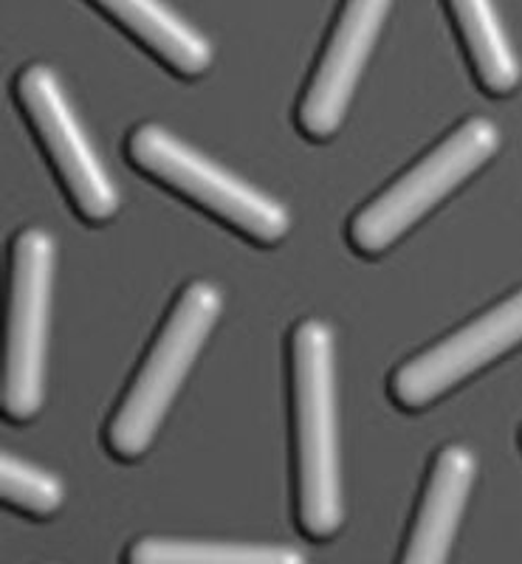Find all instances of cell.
<instances>
[{"instance_id": "6da1fadb", "label": "cell", "mask_w": 522, "mask_h": 564, "mask_svg": "<svg viewBox=\"0 0 522 564\" xmlns=\"http://www.w3.org/2000/svg\"><path fill=\"white\" fill-rule=\"evenodd\" d=\"M334 350V330L323 319H303L291 334L297 522L311 539L336 536L345 522Z\"/></svg>"}, {"instance_id": "7a4b0ae2", "label": "cell", "mask_w": 522, "mask_h": 564, "mask_svg": "<svg viewBox=\"0 0 522 564\" xmlns=\"http://www.w3.org/2000/svg\"><path fill=\"white\" fill-rule=\"evenodd\" d=\"M224 311V294L207 280L189 282L155 336L148 359L130 381L108 423V449L119 460H139L155 441L189 367L207 345Z\"/></svg>"}, {"instance_id": "3957f363", "label": "cell", "mask_w": 522, "mask_h": 564, "mask_svg": "<svg viewBox=\"0 0 522 564\" xmlns=\"http://www.w3.org/2000/svg\"><path fill=\"white\" fill-rule=\"evenodd\" d=\"M128 155L150 178L167 184L254 243L274 246L289 235L291 212L280 200L215 164L162 124L135 128L128 139Z\"/></svg>"}, {"instance_id": "277c9868", "label": "cell", "mask_w": 522, "mask_h": 564, "mask_svg": "<svg viewBox=\"0 0 522 564\" xmlns=\"http://www.w3.org/2000/svg\"><path fill=\"white\" fill-rule=\"evenodd\" d=\"M497 148L500 130L491 119H466L350 220V246L365 257L388 251L426 212L478 173Z\"/></svg>"}, {"instance_id": "5b68a950", "label": "cell", "mask_w": 522, "mask_h": 564, "mask_svg": "<svg viewBox=\"0 0 522 564\" xmlns=\"http://www.w3.org/2000/svg\"><path fill=\"white\" fill-rule=\"evenodd\" d=\"M54 260L57 246L48 231L32 226L14 238L3 365V412L9 421H32L43 406Z\"/></svg>"}, {"instance_id": "8992f818", "label": "cell", "mask_w": 522, "mask_h": 564, "mask_svg": "<svg viewBox=\"0 0 522 564\" xmlns=\"http://www.w3.org/2000/svg\"><path fill=\"white\" fill-rule=\"evenodd\" d=\"M14 94L40 144L52 159L65 193L77 206L79 218L90 224H105L113 218L119 212V189L105 173L102 161L65 97L57 74L43 63L29 65L18 77Z\"/></svg>"}, {"instance_id": "52a82bcc", "label": "cell", "mask_w": 522, "mask_h": 564, "mask_svg": "<svg viewBox=\"0 0 522 564\" xmlns=\"http://www.w3.org/2000/svg\"><path fill=\"white\" fill-rule=\"evenodd\" d=\"M516 345H522V291L404 361L390 379V395L401 410H424Z\"/></svg>"}, {"instance_id": "ba28073f", "label": "cell", "mask_w": 522, "mask_h": 564, "mask_svg": "<svg viewBox=\"0 0 522 564\" xmlns=\"http://www.w3.org/2000/svg\"><path fill=\"white\" fill-rule=\"evenodd\" d=\"M390 7L393 0H345L297 110V124L308 139L325 141L342 128Z\"/></svg>"}, {"instance_id": "9c48e42d", "label": "cell", "mask_w": 522, "mask_h": 564, "mask_svg": "<svg viewBox=\"0 0 522 564\" xmlns=\"http://www.w3.org/2000/svg\"><path fill=\"white\" fill-rule=\"evenodd\" d=\"M478 477L475 452L452 443L435 457L399 564H446Z\"/></svg>"}, {"instance_id": "30bf717a", "label": "cell", "mask_w": 522, "mask_h": 564, "mask_svg": "<svg viewBox=\"0 0 522 564\" xmlns=\"http://www.w3.org/2000/svg\"><path fill=\"white\" fill-rule=\"evenodd\" d=\"M139 43L181 77H200L213 65V45L164 0H94Z\"/></svg>"}, {"instance_id": "8fae6325", "label": "cell", "mask_w": 522, "mask_h": 564, "mask_svg": "<svg viewBox=\"0 0 522 564\" xmlns=\"http://www.w3.org/2000/svg\"><path fill=\"white\" fill-rule=\"evenodd\" d=\"M452 18L458 23L480 85L494 97H505L520 85V59L511 48L505 29L497 18L494 0H446Z\"/></svg>"}, {"instance_id": "7c38bea8", "label": "cell", "mask_w": 522, "mask_h": 564, "mask_svg": "<svg viewBox=\"0 0 522 564\" xmlns=\"http://www.w3.org/2000/svg\"><path fill=\"white\" fill-rule=\"evenodd\" d=\"M124 564H308V558L285 545L142 536L130 545Z\"/></svg>"}, {"instance_id": "4fadbf2b", "label": "cell", "mask_w": 522, "mask_h": 564, "mask_svg": "<svg viewBox=\"0 0 522 564\" xmlns=\"http://www.w3.org/2000/svg\"><path fill=\"white\" fill-rule=\"evenodd\" d=\"M0 494H3L7 506L29 513V517H37V520L54 517L65 502V486L59 477L12 455H3Z\"/></svg>"}]
</instances>
